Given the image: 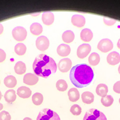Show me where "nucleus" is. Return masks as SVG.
<instances>
[{"mask_svg": "<svg viewBox=\"0 0 120 120\" xmlns=\"http://www.w3.org/2000/svg\"><path fill=\"white\" fill-rule=\"evenodd\" d=\"M3 109V105L1 104V103H0V111L2 110Z\"/></svg>", "mask_w": 120, "mask_h": 120, "instance_id": "4c0bfd02", "label": "nucleus"}, {"mask_svg": "<svg viewBox=\"0 0 120 120\" xmlns=\"http://www.w3.org/2000/svg\"><path fill=\"white\" fill-rule=\"evenodd\" d=\"M6 54L2 49H0V63H2L6 59Z\"/></svg>", "mask_w": 120, "mask_h": 120, "instance_id": "72a5a7b5", "label": "nucleus"}, {"mask_svg": "<svg viewBox=\"0 0 120 120\" xmlns=\"http://www.w3.org/2000/svg\"><path fill=\"white\" fill-rule=\"evenodd\" d=\"M69 100L71 102H76L80 98V93L76 88H71L68 92Z\"/></svg>", "mask_w": 120, "mask_h": 120, "instance_id": "aec40b11", "label": "nucleus"}, {"mask_svg": "<svg viewBox=\"0 0 120 120\" xmlns=\"http://www.w3.org/2000/svg\"><path fill=\"white\" fill-rule=\"evenodd\" d=\"M17 94L20 98H27L31 96L32 94V91L28 87L21 86L17 89Z\"/></svg>", "mask_w": 120, "mask_h": 120, "instance_id": "4468645a", "label": "nucleus"}, {"mask_svg": "<svg viewBox=\"0 0 120 120\" xmlns=\"http://www.w3.org/2000/svg\"><path fill=\"white\" fill-rule=\"evenodd\" d=\"M70 112L75 116H78L82 112V109L78 105L75 104L72 105L70 109Z\"/></svg>", "mask_w": 120, "mask_h": 120, "instance_id": "c756f323", "label": "nucleus"}, {"mask_svg": "<svg viewBox=\"0 0 120 120\" xmlns=\"http://www.w3.org/2000/svg\"><path fill=\"white\" fill-rule=\"evenodd\" d=\"M15 71L18 75H22L24 74L26 71V64L22 61H20L16 63L15 65Z\"/></svg>", "mask_w": 120, "mask_h": 120, "instance_id": "b1692460", "label": "nucleus"}, {"mask_svg": "<svg viewBox=\"0 0 120 120\" xmlns=\"http://www.w3.org/2000/svg\"><path fill=\"white\" fill-rule=\"evenodd\" d=\"M38 81V78L36 75L32 73H27L24 77V82L28 85H35Z\"/></svg>", "mask_w": 120, "mask_h": 120, "instance_id": "9d476101", "label": "nucleus"}, {"mask_svg": "<svg viewBox=\"0 0 120 120\" xmlns=\"http://www.w3.org/2000/svg\"><path fill=\"white\" fill-rule=\"evenodd\" d=\"M12 36L17 41H24L27 35V30L24 28L18 26L15 27L12 32Z\"/></svg>", "mask_w": 120, "mask_h": 120, "instance_id": "39448f33", "label": "nucleus"}, {"mask_svg": "<svg viewBox=\"0 0 120 120\" xmlns=\"http://www.w3.org/2000/svg\"><path fill=\"white\" fill-rule=\"evenodd\" d=\"M91 50V45L88 44H82L78 47L77 50V55L80 59L86 58Z\"/></svg>", "mask_w": 120, "mask_h": 120, "instance_id": "6e6552de", "label": "nucleus"}, {"mask_svg": "<svg viewBox=\"0 0 120 120\" xmlns=\"http://www.w3.org/2000/svg\"><path fill=\"white\" fill-rule=\"evenodd\" d=\"M43 31L42 26L38 23H33L30 26V32L35 36H38Z\"/></svg>", "mask_w": 120, "mask_h": 120, "instance_id": "4be33fe9", "label": "nucleus"}, {"mask_svg": "<svg viewBox=\"0 0 120 120\" xmlns=\"http://www.w3.org/2000/svg\"><path fill=\"white\" fill-rule=\"evenodd\" d=\"M118 72H119V74H120V65H119V67H118Z\"/></svg>", "mask_w": 120, "mask_h": 120, "instance_id": "58836bf2", "label": "nucleus"}, {"mask_svg": "<svg viewBox=\"0 0 120 120\" xmlns=\"http://www.w3.org/2000/svg\"><path fill=\"white\" fill-rule=\"evenodd\" d=\"M36 120H61L56 112L49 109H44L38 113Z\"/></svg>", "mask_w": 120, "mask_h": 120, "instance_id": "7ed1b4c3", "label": "nucleus"}, {"mask_svg": "<svg viewBox=\"0 0 120 120\" xmlns=\"http://www.w3.org/2000/svg\"><path fill=\"white\" fill-rule=\"evenodd\" d=\"M107 61L110 65H115L120 62V55L117 52H112L107 56Z\"/></svg>", "mask_w": 120, "mask_h": 120, "instance_id": "9b49d317", "label": "nucleus"}, {"mask_svg": "<svg viewBox=\"0 0 120 120\" xmlns=\"http://www.w3.org/2000/svg\"><path fill=\"white\" fill-rule=\"evenodd\" d=\"M17 80L15 76L8 75L4 79V84L6 87L8 88H13L17 85Z\"/></svg>", "mask_w": 120, "mask_h": 120, "instance_id": "a211bd4d", "label": "nucleus"}, {"mask_svg": "<svg viewBox=\"0 0 120 120\" xmlns=\"http://www.w3.org/2000/svg\"><path fill=\"white\" fill-rule=\"evenodd\" d=\"M94 73L90 66L86 64H77L71 69L70 79L72 84L77 88L89 85L93 80Z\"/></svg>", "mask_w": 120, "mask_h": 120, "instance_id": "f257e3e1", "label": "nucleus"}, {"mask_svg": "<svg viewBox=\"0 0 120 120\" xmlns=\"http://www.w3.org/2000/svg\"><path fill=\"white\" fill-rule=\"evenodd\" d=\"M1 98H2V94H1V92L0 91V100H1Z\"/></svg>", "mask_w": 120, "mask_h": 120, "instance_id": "ea45409f", "label": "nucleus"}, {"mask_svg": "<svg viewBox=\"0 0 120 120\" xmlns=\"http://www.w3.org/2000/svg\"><path fill=\"white\" fill-rule=\"evenodd\" d=\"M11 117L10 113L6 111L0 112V120H11Z\"/></svg>", "mask_w": 120, "mask_h": 120, "instance_id": "7c9ffc66", "label": "nucleus"}, {"mask_svg": "<svg viewBox=\"0 0 120 120\" xmlns=\"http://www.w3.org/2000/svg\"><path fill=\"white\" fill-rule=\"evenodd\" d=\"M32 100L33 104L38 106L42 104L44 100V97L41 93H36L33 95L32 97Z\"/></svg>", "mask_w": 120, "mask_h": 120, "instance_id": "a878e982", "label": "nucleus"}, {"mask_svg": "<svg viewBox=\"0 0 120 120\" xmlns=\"http://www.w3.org/2000/svg\"><path fill=\"white\" fill-rule=\"evenodd\" d=\"M113 101L114 100H113V97L111 95H106V96L101 98V100L102 104L105 107H109L111 106L113 104Z\"/></svg>", "mask_w": 120, "mask_h": 120, "instance_id": "cd10ccee", "label": "nucleus"}, {"mask_svg": "<svg viewBox=\"0 0 120 120\" xmlns=\"http://www.w3.org/2000/svg\"><path fill=\"white\" fill-rule=\"evenodd\" d=\"M42 22L45 25L50 26L53 23L55 20L54 15L51 12H45L42 14Z\"/></svg>", "mask_w": 120, "mask_h": 120, "instance_id": "2eb2a0df", "label": "nucleus"}, {"mask_svg": "<svg viewBox=\"0 0 120 120\" xmlns=\"http://www.w3.org/2000/svg\"><path fill=\"white\" fill-rule=\"evenodd\" d=\"M37 48L41 51H44L48 48L50 41L45 36H40L37 38L36 41Z\"/></svg>", "mask_w": 120, "mask_h": 120, "instance_id": "0eeeda50", "label": "nucleus"}, {"mask_svg": "<svg viewBox=\"0 0 120 120\" xmlns=\"http://www.w3.org/2000/svg\"><path fill=\"white\" fill-rule=\"evenodd\" d=\"M27 48L23 43H18L15 45V52L18 55H23L26 53Z\"/></svg>", "mask_w": 120, "mask_h": 120, "instance_id": "bb28decb", "label": "nucleus"}, {"mask_svg": "<svg viewBox=\"0 0 120 120\" xmlns=\"http://www.w3.org/2000/svg\"><path fill=\"white\" fill-rule=\"evenodd\" d=\"M62 40L65 43H70L75 39V34L72 30H66L62 34Z\"/></svg>", "mask_w": 120, "mask_h": 120, "instance_id": "5701e85b", "label": "nucleus"}, {"mask_svg": "<svg viewBox=\"0 0 120 120\" xmlns=\"http://www.w3.org/2000/svg\"><path fill=\"white\" fill-rule=\"evenodd\" d=\"M57 54L61 56H66L70 54L71 48L68 45L61 44L57 48Z\"/></svg>", "mask_w": 120, "mask_h": 120, "instance_id": "ddd939ff", "label": "nucleus"}, {"mask_svg": "<svg viewBox=\"0 0 120 120\" xmlns=\"http://www.w3.org/2000/svg\"><path fill=\"white\" fill-rule=\"evenodd\" d=\"M108 87L106 84H100L98 85L96 89L97 94L98 96L102 97V98L106 96L108 93Z\"/></svg>", "mask_w": 120, "mask_h": 120, "instance_id": "6ab92c4d", "label": "nucleus"}, {"mask_svg": "<svg viewBox=\"0 0 120 120\" xmlns=\"http://www.w3.org/2000/svg\"><path fill=\"white\" fill-rule=\"evenodd\" d=\"M117 47L118 48L120 49V38L118 40V42H117Z\"/></svg>", "mask_w": 120, "mask_h": 120, "instance_id": "c9c22d12", "label": "nucleus"}, {"mask_svg": "<svg viewBox=\"0 0 120 120\" xmlns=\"http://www.w3.org/2000/svg\"><path fill=\"white\" fill-rule=\"evenodd\" d=\"M104 23L106 24L107 26H113L115 23L116 22V20L114 19H112V18H104Z\"/></svg>", "mask_w": 120, "mask_h": 120, "instance_id": "2f4dec72", "label": "nucleus"}, {"mask_svg": "<svg viewBox=\"0 0 120 120\" xmlns=\"http://www.w3.org/2000/svg\"><path fill=\"white\" fill-rule=\"evenodd\" d=\"M80 37L83 41L88 42L91 41L93 38V33L90 29L84 28L81 31L80 34Z\"/></svg>", "mask_w": 120, "mask_h": 120, "instance_id": "dca6fc26", "label": "nucleus"}, {"mask_svg": "<svg viewBox=\"0 0 120 120\" xmlns=\"http://www.w3.org/2000/svg\"><path fill=\"white\" fill-rule=\"evenodd\" d=\"M71 22L76 27L81 28L84 27L86 23L85 18L82 15H75L72 17Z\"/></svg>", "mask_w": 120, "mask_h": 120, "instance_id": "f8f14e48", "label": "nucleus"}, {"mask_svg": "<svg viewBox=\"0 0 120 120\" xmlns=\"http://www.w3.org/2000/svg\"><path fill=\"white\" fill-rule=\"evenodd\" d=\"M0 83H1V81H0Z\"/></svg>", "mask_w": 120, "mask_h": 120, "instance_id": "79ce46f5", "label": "nucleus"}, {"mask_svg": "<svg viewBox=\"0 0 120 120\" xmlns=\"http://www.w3.org/2000/svg\"><path fill=\"white\" fill-rule=\"evenodd\" d=\"M33 70L37 76L47 78L56 73L57 64L52 58L41 54L35 58L33 63Z\"/></svg>", "mask_w": 120, "mask_h": 120, "instance_id": "f03ea898", "label": "nucleus"}, {"mask_svg": "<svg viewBox=\"0 0 120 120\" xmlns=\"http://www.w3.org/2000/svg\"><path fill=\"white\" fill-rule=\"evenodd\" d=\"M4 98L6 102L8 103L14 102L16 99V92L14 90H12V89L7 90L4 94Z\"/></svg>", "mask_w": 120, "mask_h": 120, "instance_id": "412c9836", "label": "nucleus"}, {"mask_svg": "<svg viewBox=\"0 0 120 120\" xmlns=\"http://www.w3.org/2000/svg\"><path fill=\"white\" fill-rule=\"evenodd\" d=\"M100 61V56L97 53H92L88 58V61L90 65L96 66L98 65Z\"/></svg>", "mask_w": 120, "mask_h": 120, "instance_id": "393cba45", "label": "nucleus"}, {"mask_svg": "<svg viewBox=\"0 0 120 120\" xmlns=\"http://www.w3.org/2000/svg\"><path fill=\"white\" fill-rule=\"evenodd\" d=\"M113 43L110 39L105 38L101 40L97 45V48L103 53H107L113 49Z\"/></svg>", "mask_w": 120, "mask_h": 120, "instance_id": "423d86ee", "label": "nucleus"}, {"mask_svg": "<svg viewBox=\"0 0 120 120\" xmlns=\"http://www.w3.org/2000/svg\"><path fill=\"white\" fill-rule=\"evenodd\" d=\"M83 120H107L103 112L95 109L87 111L84 115Z\"/></svg>", "mask_w": 120, "mask_h": 120, "instance_id": "20e7f679", "label": "nucleus"}, {"mask_svg": "<svg viewBox=\"0 0 120 120\" xmlns=\"http://www.w3.org/2000/svg\"><path fill=\"white\" fill-rule=\"evenodd\" d=\"M56 88L60 91H64L68 88V85L65 80L60 79L56 82Z\"/></svg>", "mask_w": 120, "mask_h": 120, "instance_id": "c85d7f7f", "label": "nucleus"}, {"mask_svg": "<svg viewBox=\"0 0 120 120\" xmlns=\"http://www.w3.org/2000/svg\"><path fill=\"white\" fill-rule=\"evenodd\" d=\"M81 98L83 102L86 104H91L94 101V95L89 91H85L82 93Z\"/></svg>", "mask_w": 120, "mask_h": 120, "instance_id": "f3484780", "label": "nucleus"}, {"mask_svg": "<svg viewBox=\"0 0 120 120\" xmlns=\"http://www.w3.org/2000/svg\"><path fill=\"white\" fill-rule=\"evenodd\" d=\"M113 89L115 93L120 94V80L115 83L113 85Z\"/></svg>", "mask_w": 120, "mask_h": 120, "instance_id": "473e14b6", "label": "nucleus"}, {"mask_svg": "<svg viewBox=\"0 0 120 120\" xmlns=\"http://www.w3.org/2000/svg\"><path fill=\"white\" fill-rule=\"evenodd\" d=\"M4 32V27L1 24H0V34H1Z\"/></svg>", "mask_w": 120, "mask_h": 120, "instance_id": "f704fd0d", "label": "nucleus"}, {"mask_svg": "<svg viewBox=\"0 0 120 120\" xmlns=\"http://www.w3.org/2000/svg\"><path fill=\"white\" fill-rule=\"evenodd\" d=\"M119 102H120V99H119Z\"/></svg>", "mask_w": 120, "mask_h": 120, "instance_id": "a19ab883", "label": "nucleus"}, {"mask_svg": "<svg viewBox=\"0 0 120 120\" xmlns=\"http://www.w3.org/2000/svg\"><path fill=\"white\" fill-rule=\"evenodd\" d=\"M72 61L69 58H64L61 59L58 64V68L60 71L66 73L71 68Z\"/></svg>", "mask_w": 120, "mask_h": 120, "instance_id": "1a4fd4ad", "label": "nucleus"}, {"mask_svg": "<svg viewBox=\"0 0 120 120\" xmlns=\"http://www.w3.org/2000/svg\"><path fill=\"white\" fill-rule=\"evenodd\" d=\"M23 120H32L31 118H29V117H25Z\"/></svg>", "mask_w": 120, "mask_h": 120, "instance_id": "e433bc0d", "label": "nucleus"}]
</instances>
